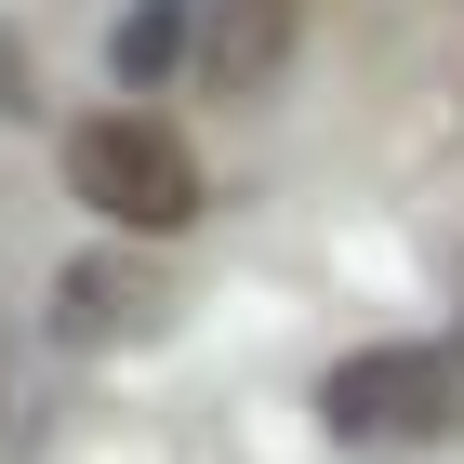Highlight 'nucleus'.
I'll return each mask as SVG.
<instances>
[{"instance_id": "obj_4", "label": "nucleus", "mask_w": 464, "mask_h": 464, "mask_svg": "<svg viewBox=\"0 0 464 464\" xmlns=\"http://www.w3.org/2000/svg\"><path fill=\"white\" fill-rule=\"evenodd\" d=\"M160 319V292H146V266H67V279H53V332H67V345H133V332Z\"/></svg>"}, {"instance_id": "obj_3", "label": "nucleus", "mask_w": 464, "mask_h": 464, "mask_svg": "<svg viewBox=\"0 0 464 464\" xmlns=\"http://www.w3.org/2000/svg\"><path fill=\"white\" fill-rule=\"evenodd\" d=\"M292 40H305V0H213L199 14V80H213L226 107H252L292 67Z\"/></svg>"}, {"instance_id": "obj_1", "label": "nucleus", "mask_w": 464, "mask_h": 464, "mask_svg": "<svg viewBox=\"0 0 464 464\" xmlns=\"http://www.w3.org/2000/svg\"><path fill=\"white\" fill-rule=\"evenodd\" d=\"M67 186L120 226V239H173V226L199 213V160H186L173 120H146V107L80 120V133H67Z\"/></svg>"}, {"instance_id": "obj_2", "label": "nucleus", "mask_w": 464, "mask_h": 464, "mask_svg": "<svg viewBox=\"0 0 464 464\" xmlns=\"http://www.w3.org/2000/svg\"><path fill=\"white\" fill-rule=\"evenodd\" d=\"M319 425L345 451H425V438L464 425V358L451 345H372L319 385Z\"/></svg>"}, {"instance_id": "obj_5", "label": "nucleus", "mask_w": 464, "mask_h": 464, "mask_svg": "<svg viewBox=\"0 0 464 464\" xmlns=\"http://www.w3.org/2000/svg\"><path fill=\"white\" fill-rule=\"evenodd\" d=\"M107 67L133 80V93H160L173 67H199V0H133L120 40H107Z\"/></svg>"}]
</instances>
